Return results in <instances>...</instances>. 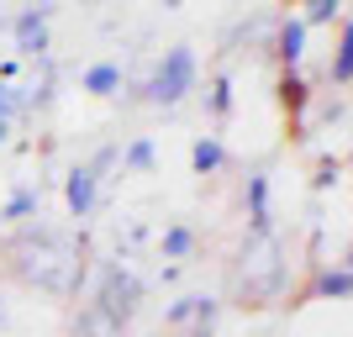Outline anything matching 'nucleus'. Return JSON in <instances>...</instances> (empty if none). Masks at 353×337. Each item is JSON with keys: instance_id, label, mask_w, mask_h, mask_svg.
I'll return each mask as SVG.
<instances>
[{"instance_id": "f257e3e1", "label": "nucleus", "mask_w": 353, "mask_h": 337, "mask_svg": "<svg viewBox=\"0 0 353 337\" xmlns=\"http://www.w3.org/2000/svg\"><path fill=\"white\" fill-rule=\"evenodd\" d=\"M6 258H11L21 285H32L43 295H74L85 285V243L74 232H63V227L32 221L21 237L6 243Z\"/></svg>"}, {"instance_id": "f03ea898", "label": "nucleus", "mask_w": 353, "mask_h": 337, "mask_svg": "<svg viewBox=\"0 0 353 337\" xmlns=\"http://www.w3.org/2000/svg\"><path fill=\"white\" fill-rule=\"evenodd\" d=\"M237 300L248 306H264L285 290V253H280V237L274 232H248L243 237V253H237Z\"/></svg>"}, {"instance_id": "7ed1b4c3", "label": "nucleus", "mask_w": 353, "mask_h": 337, "mask_svg": "<svg viewBox=\"0 0 353 337\" xmlns=\"http://www.w3.org/2000/svg\"><path fill=\"white\" fill-rule=\"evenodd\" d=\"M90 306L101 311V316H111L117 327H127L137 311H143V279L111 258V264H101V274H95V300H90Z\"/></svg>"}, {"instance_id": "20e7f679", "label": "nucleus", "mask_w": 353, "mask_h": 337, "mask_svg": "<svg viewBox=\"0 0 353 337\" xmlns=\"http://www.w3.org/2000/svg\"><path fill=\"white\" fill-rule=\"evenodd\" d=\"M195 74H201L195 48H190V43H174V48L159 59V69H153V79L143 85V95H148L153 105H163V111H169V105H179V101L195 90Z\"/></svg>"}, {"instance_id": "39448f33", "label": "nucleus", "mask_w": 353, "mask_h": 337, "mask_svg": "<svg viewBox=\"0 0 353 337\" xmlns=\"http://www.w3.org/2000/svg\"><path fill=\"white\" fill-rule=\"evenodd\" d=\"M101 169H95V163H74L69 174H63V205H69V216L74 221H90L95 216V205H101Z\"/></svg>"}, {"instance_id": "423d86ee", "label": "nucleus", "mask_w": 353, "mask_h": 337, "mask_svg": "<svg viewBox=\"0 0 353 337\" xmlns=\"http://www.w3.org/2000/svg\"><path fill=\"white\" fill-rule=\"evenodd\" d=\"M53 90H59V69H53V59H37V69L27 74V85H16V116L27 121V116H37V111H48V105H53Z\"/></svg>"}, {"instance_id": "0eeeda50", "label": "nucleus", "mask_w": 353, "mask_h": 337, "mask_svg": "<svg viewBox=\"0 0 353 337\" xmlns=\"http://www.w3.org/2000/svg\"><path fill=\"white\" fill-rule=\"evenodd\" d=\"M11 43H16V59H48V43H53V37H48V16L27 6V11L11 21Z\"/></svg>"}, {"instance_id": "6e6552de", "label": "nucleus", "mask_w": 353, "mask_h": 337, "mask_svg": "<svg viewBox=\"0 0 353 337\" xmlns=\"http://www.w3.org/2000/svg\"><path fill=\"white\" fill-rule=\"evenodd\" d=\"M269 43H274V59H280L285 69H295V63L306 59V27H301V16H280Z\"/></svg>"}, {"instance_id": "1a4fd4ad", "label": "nucleus", "mask_w": 353, "mask_h": 337, "mask_svg": "<svg viewBox=\"0 0 353 337\" xmlns=\"http://www.w3.org/2000/svg\"><path fill=\"white\" fill-rule=\"evenodd\" d=\"M79 85H85V95H121V85H127V69L121 63H111V59H101V63H90L85 74H79Z\"/></svg>"}, {"instance_id": "9d476101", "label": "nucleus", "mask_w": 353, "mask_h": 337, "mask_svg": "<svg viewBox=\"0 0 353 337\" xmlns=\"http://www.w3.org/2000/svg\"><path fill=\"white\" fill-rule=\"evenodd\" d=\"M243 205H248V232H269V174H264V169H253V174H248V195H243Z\"/></svg>"}, {"instance_id": "9b49d317", "label": "nucleus", "mask_w": 353, "mask_h": 337, "mask_svg": "<svg viewBox=\"0 0 353 337\" xmlns=\"http://www.w3.org/2000/svg\"><path fill=\"white\" fill-rule=\"evenodd\" d=\"M37 211H43V190H32V185H16L11 201L0 205V221H6V227H21V221H37Z\"/></svg>"}, {"instance_id": "f8f14e48", "label": "nucleus", "mask_w": 353, "mask_h": 337, "mask_svg": "<svg viewBox=\"0 0 353 337\" xmlns=\"http://www.w3.org/2000/svg\"><path fill=\"white\" fill-rule=\"evenodd\" d=\"M306 295H311V300H348V295H353V274H348V264L322 269V274L306 285Z\"/></svg>"}, {"instance_id": "ddd939ff", "label": "nucleus", "mask_w": 353, "mask_h": 337, "mask_svg": "<svg viewBox=\"0 0 353 337\" xmlns=\"http://www.w3.org/2000/svg\"><path fill=\"white\" fill-rule=\"evenodd\" d=\"M190 169L201 179L221 174V169H227V147H221L216 137H195V143H190Z\"/></svg>"}, {"instance_id": "4468645a", "label": "nucleus", "mask_w": 353, "mask_h": 337, "mask_svg": "<svg viewBox=\"0 0 353 337\" xmlns=\"http://www.w3.org/2000/svg\"><path fill=\"white\" fill-rule=\"evenodd\" d=\"M121 169H132V174H153V169H159V143H153V137H137V143H127L121 147Z\"/></svg>"}, {"instance_id": "2eb2a0df", "label": "nucleus", "mask_w": 353, "mask_h": 337, "mask_svg": "<svg viewBox=\"0 0 353 337\" xmlns=\"http://www.w3.org/2000/svg\"><path fill=\"white\" fill-rule=\"evenodd\" d=\"M159 253L169 258V264H179V258H190L195 253V227H163V237H159Z\"/></svg>"}, {"instance_id": "dca6fc26", "label": "nucleus", "mask_w": 353, "mask_h": 337, "mask_svg": "<svg viewBox=\"0 0 353 337\" xmlns=\"http://www.w3.org/2000/svg\"><path fill=\"white\" fill-rule=\"evenodd\" d=\"M327 79H332L338 90L353 79V27H348V21H343V32H338V53H332V69H327Z\"/></svg>"}, {"instance_id": "f3484780", "label": "nucleus", "mask_w": 353, "mask_h": 337, "mask_svg": "<svg viewBox=\"0 0 353 337\" xmlns=\"http://www.w3.org/2000/svg\"><path fill=\"white\" fill-rule=\"evenodd\" d=\"M121 332H127V327H117L95 306H85V311H79V322H74V337H121Z\"/></svg>"}, {"instance_id": "a211bd4d", "label": "nucleus", "mask_w": 353, "mask_h": 337, "mask_svg": "<svg viewBox=\"0 0 353 337\" xmlns=\"http://www.w3.org/2000/svg\"><path fill=\"white\" fill-rule=\"evenodd\" d=\"M327 21H343V0H306V11H301V27H327Z\"/></svg>"}, {"instance_id": "6ab92c4d", "label": "nucleus", "mask_w": 353, "mask_h": 337, "mask_svg": "<svg viewBox=\"0 0 353 337\" xmlns=\"http://www.w3.org/2000/svg\"><path fill=\"white\" fill-rule=\"evenodd\" d=\"M280 101L290 105V111H306V101H311V85L301 79V69H285V79H280Z\"/></svg>"}, {"instance_id": "aec40b11", "label": "nucleus", "mask_w": 353, "mask_h": 337, "mask_svg": "<svg viewBox=\"0 0 353 337\" xmlns=\"http://www.w3.org/2000/svg\"><path fill=\"white\" fill-rule=\"evenodd\" d=\"M16 121H21V116H16V85L0 79V147L16 137Z\"/></svg>"}, {"instance_id": "412c9836", "label": "nucleus", "mask_w": 353, "mask_h": 337, "mask_svg": "<svg viewBox=\"0 0 353 337\" xmlns=\"http://www.w3.org/2000/svg\"><path fill=\"white\" fill-rule=\"evenodd\" d=\"M311 185H316V190L343 185V159H322V163H316V174H311Z\"/></svg>"}, {"instance_id": "4be33fe9", "label": "nucleus", "mask_w": 353, "mask_h": 337, "mask_svg": "<svg viewBox=\"0 0 353 337\" xmlns=\"http://www.w3.org/2000/svg\"><path fill=\"white\" fill-rule=\"evenodd\" d=\"M232 111V79H216L211 85V116H227Z\"/></svg>"}, {"instance_id": "5701e85b", "label": "nucleus", "mask_w": 353, "mask_h": 337, "mask_svg": "<svg viewBox=\"0 0 353 337\" xmlns=\"http://www.w3.org/2000/svg\"><path fill=\"white\" fill-rule=\"evenodd\" d=\"M190 306H195V295H179L174 306L163 311V322H169V327H179V322H190Z\"/></svg>"}, {"instance_id": "b1692460", "label": "nucleus", "mask_w": 353, "mask_h": 337, "mask_svg": "<svg viewBox=\"0 0 353 337\" xmlns=\"http://www.w3.org/2000/svg\"><path fill=\"white\" fill-rule=\"evenodd\" d=\"M163 6H169V11H179V6H185V0H163Z\"/></svg>"}, {"instance_id": "393cba45", "label": "nucleus", "mask_w": 353, "mask_h": 337, "mask_svg": "<svg viewBox=\"0 0 353 337\" xmlns=\"http://www.w3.org/2000/svg\"><path fill=\"white\" fill-rule=\"evenodd\" d=\"M85 6H95V0H85Z\"/></svg>"}]
</instances>
